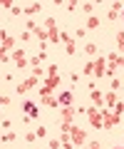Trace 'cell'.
<instances>
[{
	"mask_svg": "<svg viewBox=\"0 0 124 149\" xmlns=\"http://www.w3.org/2000/svg\"><path fill=\"white\" fill-rule=\"evenodd\" d=\"M97 52H99V47H97L94 42H87V45H85V55H89V57H94Z\"/></svg>",
	"mask_w": 124,
	"mask_h": 149,
	"instance_id": "ac0fdd59",
	"label": "cell"
},
{
	"mask_svg": "<svg viewBox=\"0 0 124 149\" xmlns=\"http://www.w3.org/2000/svg\"><path fill=\"white\" fill-rule=\"evenodd\" d=\"M5 104H10V97H8V95H0V107H5Z\"/></svg>",
	"mask_w": 124,
	"mask_h": 149,
	"instance_id": "d6a6232c",
	"label": "cell"
},
{
	"mask_svg": "<svg viewBox=\"0 0 124 149\" xmlns=\"http://www.w3.org/2000/svg\"><path fill=\"white\" fill-rule=\"evenodd\" d=\"M87 119H89L92 129H102V112L97 107H87Z\"/></svg>",
	"mask_w": 124,
	"mask_h": 149,
	"instance_id": "3957f363",
	"label": "cell"
},
{
	"mask_svg": "<svg viewBox=\"0 0 124 149\" xmlns=\"http://www.w3.org/2000/svg\"><path fill=\"white\" fill-rule=\"evenodd\" d=\"M37 77H33V74H30V77H27V80L25 82H20V85H17L15 87V92H17V95H25V92H30V90H35V87H37Z\"/></svg>",
	"mask_w": 124,
	"mask_h": 149,
	"instance_id": "5b68a950",
	"label": "cell"
},
{
	"mask_svg": "<svg viewBox=\"0 0 124 149\" xmlns=\"http://www.w3.org/2000/svg\"><path fill=\"white\" fill-rule=\"evenodd\" d=\"M10 60V52H8L5 47H3V42H0V62H8Z\"/></svg>",
	"mask_w": 124,
	"mask_h": 149,
	"instance_id": "cb8c5ba5",
	"label": "cell"
},
{
	"mask_svg": "<svg viewBox=\"0 0 124 149\" xmlns=\"http://www.w3.org/2000/svg\"><path fill=\"white\" fill-rule=\"evenodd\" d=\"M37 13H42V3H30V5H22V15L33 17V15H37Z\"/></svg>",
	"mask_w": 124,
	"mask_h": 149,
	"instance_id": "9c48e42d",
	"label": "cell"
},
{
	"mask_svg": "<svg viewBox=\"0 0 124 149\" xmlns=\"http://www.w3.org/2000/svg\"><path fill=\"white\" fill-rule=\"evenodd\" d=\"M70 142L75 144V147H85V144H87V132L80 127V124H72V129H70Z\"/></svg>",
	"mask_w": 124,
	"mask_h": 149,
	"instance_id": "7a4b0ae2",
	"label": "cell"
},
{
	"mask_svg": "<svg viewBox=\"0 0 124 149\" xmlns=\"http://www.w3.org/2000/svg\"><path fill=\"white\" fill-rule=\"evenodd\" d=\"M47 147H50V149H62V142H60V139H50Z\"/></svg>",
	"mask_w": 124,
	"mask_h": 149,
	"instance_id": "4316f807",
	"label": "cell"
},
{
	"mask_svg": "<svg viewBox=\"0 0 124 149\" xmlns=\"http://www.w3.org/2000/svg\"><path fill=\"white\" fill-rule=\"evenodd\" d=\"M40 104L42 107H52V109H60V104H57V97H40Z\"/></svg>",
	"mask_w": 124,
	"mask_h": 149,
	"instance_id": "2e32d148",
	"label": "cell"
},
{
	"mask_svg": "<svg viewBox=\"0 0 124 149\" xmlns=\"http://www.w3.org/2000/svg\"><path fill=\"white\" fill-rule=\"evenodd\" d=\"M104 72H107V57L99 55V57L94 60V77H104Z\"/></svg>",
	"mask_w": 124,
	"mask_h": 149,
	"instance_id": "ba28073f",
	"label": "cell"
},
{
	"mask_svg": "<svg viewBox=\"0 0 124 149\" xmlns=\"http://www.w3.org/2000/svg\"><path fill=\"white\" fill-rule=\"evenodd\" d=\"M0 42H3V47H5L8 52H12V50H15V40H12L5 30H0Z\"/></svg>",
	"mask_w": 124,
	"mask_h": 149,
	"instance_id": "30bf717a",
	"label": "cell"
},
{
	"mask_svg": "<svg viewBox=\"0 0 124 149\" xmlns=\"http://www.w3.org/2000/svg\"><path fill=\"white\" fill-rule=\"evenodd\" d=\"M75 50H77V45H75V42L67 45V55H75Z\"/></svg>",
	"mask_w": 124,
	"mask_h": 149,
	"instance_id": "8d00e7d4",
	"label": "cell"
},
{
	"mask_svg": "<svg viewBox=\"0 0 124 149\" xmlns=\"http://www.w3.org/2000/svg\"><path fill=\"white\" fill-rule=\"evenodd\" d=\"M119 67H124V55L117 52V70H119Z\"/></svg>",
	"mask_w": 124,
	"mask_h": 149,
	"instance_id": "d590c367",
	"label": "cell"
},
{
	"mask_svg": "<svg viewBox=\"0 0 124 149\" xmlns=\"http://www.w3.org/2000/svg\"><path fill=\"white\" fill-rule=\"evenodd\" d=\"M107 17H109V20H112V22H114V20H117V17H119V13H117V10H109V13H107Z\"/></svg>",
	"mask_w": 124,
	"mask_h": 149,
	"instance_id": "e575fe53",
	"label": "cell"
},
{
	"mask_svg": "<svg viewBox=\"0 0 124 149\" xmlns=\"http://www.w3.org/2000/svg\"><path fill=\"white\" fill-rule=\"evenodd\" d=\"M17 134L15 132H8V134H0V142H15Z\"/></svg>",
	"mask_w": 124,
	"mask_h": 149,
	"instance_id": "44dd1931",
	"label": "cell"
},
{
	"mask_svg": "<svg viewBox=\"0 0 124 149\" xmlns=\"http://www.w3.org/2000/svg\"><path fill=\"white\" fill-rule=\"evenodd\" d=\"M80 74H94V62H87L85 67H82V72Z\"/></svg>",
	"mask_w": 124,
	"mask_h": 149,
	"instance_id": "7402d4cb",
	"label": "cell"
},
{
	"mask_svg": "<svg viewBox=\"0 0 124 149\" xmlns=\"http://www.w3.org/2000/svg\"><path fill=\"white\" fill-rule=\"evenodd\" d=\"M45 74H60V67L57 65H50V67L45 70Z\"/></svg>",
	"mask_w": 124,
	"mask_h": 149,
	"instance_id": "83f0119b",
	"label": "cell"
},
{
	"mask_svg": "<svg viewBox=\"0 0 124 149\" xmlns=\"http://www.w3.org/2000/svg\"><path fill=\"white\" fill-rule=\"evenodd\" d=\"M112 149H124V147H112Z\"/></svg>",
	"mask_w": 124,
	"mask_h": 149,
	"instance_id": "74e56055",
	"label": "cell"
},
{
	"mask_svg": "<svg viewBox=\"0 0 124 149\" xmlns=\"http://www.w3.org/2000/svg\"><path fill=\"white\" fill-rule=\"evenodd\" d=\"M77 119V112H75V107H60V119L57 122H75Z\"/></svg>",
	"mask_w": 124,
	"mask_h": 149,
	"instance_id": "8992f818",
	"label": "cell"
},
{
	"mask_svg": "<svg viewBox=\"0 0 124 149\" xmlns=\"http://www.w3.org/2000/svg\"><path fill=\"white\" fill-rule=\"evenodd\" d=\"M85 37H87V30L85 27H77L75 30V40H85Z\"/></svg>",
	"mask_w": 124,
	"mask_h": 149,
	"instance_id": "484cf974",
	"label": "cell"
},
{
	"mask_svg": "<svg viewBox=\"0 0 124 149\" xmlns=\"http://www.w3.org/2000/svg\"><path fill=\"white\" fill-rule=\"evenodd\" d=\"M117 47H119V52H124V30L117 32Z\"/></svg>",
	"mask_w": 124,
	"mask_h": 149,
	"instance_id": "603a6c76",
	"label": "cell"
},
{
	"mask_svg": "<svg viewBox=\"0 0 124 149\" xmlns=\"http://www.w3.org/2000/svg\"><path fill=\"white\" fill-rule=\"evenodd\" d=\"M99 22H102V20H99V15H89V17H87V22H85V30L87 32H89V30H99Z\"/></svg>",
	"mask_w": 124,
	"mask_h": 149,
	"instance_id": "5bb4252c",
	"label": "cell"
},
{
	"mask_svg": "<svg viewBox=\"0 0 124 149\" xmlns=\"http://www.w3.org/2000/svg\"><path fill=\"white\" fill-rule=\"evenodd\" d=\"M112 112H117V114H122V112H124V102H122V100H119V102H117V104H114V107H112Z\"/></svg>",
	"mask_w": 124,
	"mask_h": 149,
	"instance_id": "f546056e",
	"label": "cell"
},
{
	"mask_svg": "<svg viewBox=\"0 0 124 149\" xmlns=\"http://www.w3.org/2000/svg\"><path fill=\"white\" fill-rule=\"evenodd\" d=\"M77 8H80V10L89 17V15H94V8H97V5H94V3H82V5H77Z\"/></svg>",
	"mask_w": 124,
	"mask_h": 149,
	"instance_id": "e0dca14e",
	"label": "cell"
},
{
	"mask_svg": "<svg viewBox=\"0 0 124 149\" xmlns=\"http://www.w3.org/2000/svg\"><path fill=\"white\" fill-rule=\"evenodd\" d=\"M10 60H12L20 70L27 67V55H25V50H22V47H15V50H12V52H10Z\"/></svg>",
	"mask_w": 124,
	"mask_h": 149,
	"instance_id": "277c9868",
	"label": "cell"
},
{
	"mask_svg": "<svg viewBox=\"0 0 124 149\" xmlns=\"http://www.w3.org/2000/svg\"><path fill=\"white\" fill-rule=\"evenodd\" d=\"M33 35L40 40V45H45V42H47V30H45L42 25H37V27H35V30H33Z\"/></svg>",
	"mask_w": 124,
	"mask_h": 149,
	"instance_id": "9a60e30c",
	"label": "cell"
},
{
	"mask_svg": "<svg viewBox=\"0 0 124 149\" xmlns=\"http://www.w3.org/2000/svg\"><path fill=\"white\" fill-rule=\"evenodd\" d=\"M35 139H37V137H35V132H27V134H25V142H30V144H33Z\"/></svg>",
	"mask_w": 124,
	"mask_h": 149,
	"instance_id": "836d02e7",
	"label": "cell"
},
{
	"mask_svg": "<svg viewBox=\"0 0 124 149\" xmlns=\"http://www.w3.org/2000/svg\"><path fill=\"white\" fill-rule=\"evenodd\" d=\"M117 102H119L117 92H112V90H109V92H104V107H107V109H112V107L117 104Z\"/></svg>",
	"mask_w": 124,
	"mask_h": 149,
	"instance_id": "4fadbf2b",
	"label": "cell"
},
{
	"mask_svg": "<svg viewBox=\"0 0 124 149\" xmlns=\"http://www.w3.org/2000/svg\"><path fill=\"white\" fill-rule=\"evenodd\" d=\"M22 112H25V117H30V119H37L40 117V107L35 104V102H22Z\"/></svg>",
	"mask_w": 124,
	"mask_h": 149,
	"instance_id": "52a82bcc",
	"label": "cell"
},
{
	"mask_svg": "<svg viewBox=\"0 0 124 149\" xmlns=\"http://www.w3.org/2000/svg\"><path fill=\"white\" fill-rule=\"evenodd\" d=\"M119 122H122V114L112 109H102V129H114Z\"/></svg>",
	"mask_w": 124,
	"mask_h": 149,
	"instance_id": "6da1fadb",
	"label": "cell"
},
{
	"mask_svg": "<svg viewBox=\"0 0 124 149\" xmlns=\"http://www.w3.org/2000/svg\"><path fill=\"white\" fill-rule=\"evenodd\" d=\"M72 100H75V95H72V92H60L57 104H60V107H70V104H72Z\"/></svg>",
	"mask_w": 124,
	"mask_h": 149,
	"instance_id": "7c38bea8",
	"label": "cell"
},
{
	"mask_svg": "<svg viewBox=\"0 0 124 149\" xmlns=\"http://www.w3.org/2000/svg\"><path fill=\"white\" fill-rule=\"evenodd\" d=\"M42 27H45V30H52V27H57V20H55V17H47Z\"/></svg>",
	"mask_w": 124,
	"mask_h": 149,
	"instance_id": "d4e9b609",
	"label": "cell"
},
{
	"mask_svg": "<svg viewBox=\"0 0 124 149\" xmlns=\"http://www.w3.org/2000/svg\"><path fill=\"white\" fill-rule=\"evenodd\" d=\"M30 72H33V77H37V80H42V77H45V70H42V65H37V67H33Z\"/></svg>",
	"mask_w": 124,
	"mask_h": 149,
	"instance_id": "ffe728a7",
	"label": "cell"
},
{
	"mask_svg": "<svg viewBox=\"0 0 124 149\" xmlns=\"http://www.w3.org/2000/svg\"><path fill=\"white\" fill-rule=\"evenodd\" d=\"M85 149H99V139H94V142H87Z\"/></svg>",
	"mask_w": 124,
	"mask_h": 149,
	"instance_id": "1f68e13d",
	"label": "cell"
},
{
	"mask_svg": "<svg viewBox=\"0 0 124 149\" xmlns=\"http://www.w3.org/2000/svg\"><path fill=\"white\" fill-rule=\"evenodd\" d=\"M33 132H35V137H37V139H45V137H47V127H45V124H40V127H35Z\"/></svg>",
	"mask_w": 124,
	"mask_h": 149,
	"instance_id": "d6986e66",
	"label": "cell"
},
{
	"mask_svg": "<svg viewBox=\"0 0 124 149\" xmlns=\"http://www.w3.org/2000/svg\"><path fill=\"white\" fill-rule=\"evenodd\" d=\"M10 15H15V17L22 15V8H20V5H12V8H10Z\"/></svg>",
	"mask_w": 124,
	"mask_h": 149,
	"instance_id": "4dcf8cb0",
	"label": "cell"
},
{
	"mask_svg": "<svg viewBox=\"0 0 124 149\" xmlns=\"http://www.w3.org/2000/svg\"><path fill=\"white\" fill-rule=\"evenodd\" d=\"M119 87H122V80L119 77H112V92H117Z\"/></svg>",
	"mask_w": 124,
	"mask_h": 149,
	"instance_id": "f1b7e54d",
	"label": "cell"
},
{
	"mask_svg": "<svg viewBox=\"0 0 124 149\" xmlns=\"http://www.w3.org/2000/svg\"><path fill=\"white\" fill-rule=\"evenodd\" d=\"M89 100H92V107H97V109H99V107H104V95L99 90H92L89 92Z\"/></svg>",
	"mask_w": 124,
	"mask_h": 149,
	"instance_id": "8fae6325",
	"label": "cell"
}]
</instances>
